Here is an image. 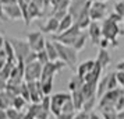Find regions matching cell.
<instances>
[{"instance_id":"30bf717a","label":"cell","mask_w":124,"mask_h":119,"mask_svg":"<svg viewBox=\"0 0 124 119\" xmlns=\"http://www.w3.org/2000/svg\"><path fill=\"white\" fill-rule=\"evenodd\" d=\"M64 67H66V63H63L62 60L49 62L47 64H45V66H43V69H42V76H40V80L54 79V76H56L59 72H62Z\"/></svg>"},{"instance_id":"277c9868","label":"cell","mask_w":124,"mask_h":119,"mask_svg":"<svg viewBox=\"0 0 124 119\" xmlns=\"http://www.w3.org/2000/svg\"><path fill=\"white\" fill-rule=\"evenodd\" d=\"M82 31L79 29V27L77 24H74L73 27L67 31H64L62 34H57V35H53V41L54 42H60L63 45H67V46H73L75 39L78 38V35L81 34Z\"/></svg>"},{"instance_id":"8fae6325","label":"cell","mask_w":124,"mask_h":119,"mask_svg":"<svg viewBox=\"0 0 124 119\" xmlns=\"http://www.w3.org/2000/svg\"><path fill=\"white\" fill-rule=\"evenodd\" d=\"M29 90V98H31V104H40L42 98H43V91H42V85L40 81H29L27 83Z\"/></svg>"},{"instance_id":"7402d4cb","label":"cell","mask_w":124,"mask_h":119,"mask_svg":"<svg viewBox=\"0 0 124 119\" xmlns=\"http://www.w3.org/2000/svg\"><path fill=\"white\" fill-rule=\"evenodd\" d=\"M71 101H73V104H74V107H75V111H77V112L82 111L85 98H84V95H82V92H81V91L71 92Z\"/></svg>"},{"instance_id":"d6986e66","label":"cell","mask_w":124,"mask_h":119,"mask_svg":"<svg viewBox=\"0 0 124 119\" xmlns=\"http://www.w3.org/2000/svg\"><path fill=\"white\" fill-rule=\"evenodd\" d=\"M96 91H98V83H85L81 92L85 100H89L92 97H96Z\"/></svg>"},{"instance_id":"c3c4849f","label":"cell","mask_w":124,"mask_h":119,"mask_svg":"<svg viewBox=\"0 0 124 119\" xmlns=\"http://www.w3.org/2000/svg\"><path fill=\"white\" fill-rule=\"evenodd\" d=\"M0 20H4V21L7 20L6 16H4V7H3V4H1V3H0Z\"/></svg>"},{"instance_id":"603a6c76","label":"cell","mask_w":124,"mask_h":119,"mask_svg":"<svg viewBox=\"0 0 124 119\" xmlns=\"http://www.w3.org/2000/svg\"><path fill=\"white\" fill-rule=\"evenodd\" d=\"M73 25H74L73 17H71L70 14H67V16L63 18V20H60V24H59V31H57V34H62V32H64V31L70 29L71 27H73ZM57 34H56V35H57Z\"/></svg>"},{"instance_id":"bcb514c9","label":"cell","mask_w":124,"mask_h":119,"mask_svg":"<svg viewBox=\"0 0 124 119\" xmlns=\"http://www.w3.org/2000/svg\"><path fill=\"white\" fill-rule=\"evenodd\" d=\"M0 3L3 4V7H6V6H13V4H18L17 0H0Z\"/></svg>"},{"instance_id":"484cf974","label":"cell","mask_w":124,"mask_h":119,"mask_svg":"<svg viewBox=\"0 0 124 119\" xmlns=\"http://www.w3.org/2000/svg\"><path fill=\"white\" fill-rule=\"evenodd\" d=\"M16 64H17V63L7 62L6 64H4V67L0 70V79H3L4 81H7V80L10 79V76H11V72H13V69L16 67Z\"/></svg>"},{"instance_id":"4dcf8cb0","label":"cell","mask_w":124,"mask_h":119,"mask_svg":"<svg viewBox=\"0 0 124 119\" xmlns=\"http://www.w3.org/2000/svg\"><path fill=\"white\" fill-rule=\"evenodd\" d=\"M11 107L14 108V109H17V111H24V108L27 107V101H25L21 95H18L13 100Z\"/></svg>"},{"instance_id":"cb8c5ba5","label":"cell","mask_w":124,"mask_h":119,"mask_svg":"<svg viewBox=\"0 0 124 119\" xmlns=\"http://www.w3.org/2000/svg\"><path fill=\"white\" fill-rule=\"evenodd\" d=\"M86 41H88V34L82 31V32L78 35V38L75 39V42H74L73 48H74V49H75L77 52L82 51V49L85 48V45H86Z\"/></svg>"},{"instance_id":"db71d44e","label":"cell","mask_w":124,"mask_h":119,"mask_svg":"<svg viewBox=\"0 0 124 119\" xmlns=\"http://www.w3.org/2000/svg\"><path fill=\"white\" fill-rule=\"evenodd\" d=\"M25 111H27V109H25ZM23 119H35L34 116H32V115H29L28 112H25V115H24V118Z\"/></svg>"},{"instance_id":"6da1fadb","label":"cell","mask_w":124,"mask_h":119,"mask_svg":"<svg viewBox=\"0 0 124 119\" xmlns=\"http://www.w3.org/2000/svg\"><path fill=\"white\" fill-rule=\"evenodd\" d=\"M54 46H56L57 53H59V60L66 63V66L68 69H71L73 72L77 73V67H78V52L75 51L73 46L63 45L60 42H54Z\"/></svg>"},{"instance_id":"f6af8a7d","label":"cell","mask_w":124,"mask_h":119,"mask_svg":"<svg viewBox=\"0 0 124 119\" xmlns=\"http://www.w3.org/2000/svg\"><path fill=\"white\" fill-rule=\"evenodd\" d=\"M74 119H89V113L84 112V111H79L75 113V118Z\"/></svg>"},{"instance_id":"ffe728a7","label":"cell","mask_w":124,"mask_h":119,"mask_svg":"<svg viewBox=\"0 0 124 119\" xmlns=\"http://www.w3.org/2000/svg\"><path fill=\"white\" fill-rule=\"evenodd\" d=\"M45 51H46V53H47L50 62L59 60V53H57V49H56V46H54V42H53V41H46Z\"/></svg>"},{"instance_id":"74e56055","label":"cell","mask_w":124,"mask_h":119,"mask_svg":"<svg viewBox=\"0 0 124 119\" xmlns=\"http://www.w3.org/2000/svg\"><path fill=\"white\" fill-rule=\"evenodd\" d=\"M62 112H64V113L77 112V111H75V107H74V104H73V101H71V100H70V101H67L66 104H64V105H63Z\"/></svg>"},{"instance_id":"8d00e7d4","label":"cell","mask_w":124,"mask_h":119,"mask_svg":"<svg viewBox=\"0 0 124 119\" xmlns=\"http://www.w3.org/2000/svg\"><path fill=\"white\" fill-rule=\"evenodd\" d=\"M20 95L23 97L25 101L28 102L31 101V98H29V90H28V85H27V83L24 81L23 84H21V90H20Z\"/></svg>"},{"instance_id":"4316f807","label":"cell","mask_w":124,"mask_h":119,"mask_svg":"<svg viewBox=\"0 0 124 119\" xmlns=\"http://www.w3.org/2000/svg\"><path fill=\"white\" fill-rule=\"evenodd\" d=\"M40 85H42V91L43 95H50L53 91V85H54V79H45V80H39Z\"/></svg>"},{"instance_id":"e0dca14e","label":"cell","mask_w":124,"mask_h":119,"mask_svg":"<svg viewBox=\"0 0 124 119\" xmlns=\"http://www.w3.org/2000/svg\"><path fill=\"white\" fill-rule=\"evenodd\" d=\"M95 60H85V62L79 63L78 67H77V74L81 76V77H85L88 73H91L93 67H95Z\"/></svg>"},{"instance_id":"f907efd6","label":"cell","mask_w":124,"mask_h":119,"mask_svg":"<svg viewBox=\"0 0 124 119\" xmlns=\"http://www.w3.org/2000/svg\"><path fill=\"white\" fill-rule=\"evenodd\" d=\"M6 85H7V81H4L3 79H0V92L6 90Z\"/></svg>"},{"instance_id":"5b68a950","label":"cell","mask_w":124,"mask_h":119,"mask_svg":"<svg viewBox=\"0 0 124 119\" xmlns=\"http://www.w3.org/2000/svg\"><path fill=\"white\" fill-rule=\"evenodd\" d=\"M124 95V90L121 87H118L116 90L106 91L102 98H99V109H106V108H114L116 102L120 97Z\"/></svg>"},{"instance_id":"2e32d148","label":"cell","mask_w":124,"mask_h":119,"mask_svg":"<svg viewBox=\"0 0 124 119\" xmlns=\"http://www.w3.org/2000/svg\"><path fill=\"white\" fill-rule=\"evenodd\" d=\"M84 84H85L84 77H81V76H78V74L73 76V77L70 79L68 85H67L68 90H70V94H71V92H75V91H81L82 87H84Z\"/></svg>"},{"instance_id":"b9f144b4","label":"cell","mask_w":124,"mask_h":119,"mask_svg":"<svg viewBox=\"0 0 124 119\" xmlns=\"http://www.w3.org/2000/svg\"><path fill=\"white\" fill-rule=\"evenodd\" d=\"M109 46H110V41L106 39V38H102L101 42H99V49H105V51H107Z\"/></svg>"},{"instance_id":"ab89813d","label":"cell","mask_w":124,"mask_h":119,"mask_svg":"<svg viewBox=\"0 0 124 119\" xmlns=\"http://www.w3.org/2000/svg\"><path fill=\"white\" fill-rule=\"evenodd\" d=\"M107 18L110 20V21H113V23H116V24H120V23H123V17L121 16H118L117 13H110L109 16H107Z\"/></svg>"},{"instance_id":"7a4b0ae2","label":"cell","mask_w":124,"mask_h":119,"mask_svg":"<svg viewBox=\"0 0 124 119\" xmlns=\"http://www.w3.org/2000/svg\"><path fill=\"white\" fill-rule=\"evenodd\" d=\"M7 39L10 41L13 49H14L17 62L24 63L25 59H27V56L32 52L31 48H29V44L27 42V41H23V39H20V38H14V37H10V38H7Z\"/></svg>"},{"instance_id":"5bb4252c","label":"cell","mask_w":124,"mask_h":119,"mask_svg":"<svg viewBox=\"0 0 124 119\" xmlns=\"http://www.w3.org/2000/svg\"><path fill=\"white\" fill-rule=\"evenodd\" d=\"M59 24H60V21H59L57 18L49 17L43 25H40L39 31L42 32V34H53V35H56L57 31H59Z\"/></svg>"},{"instance_id":"1f68e13d","label":"cell","mask_w":124,"mask_h":119,"mask_svg":"<svg viewBox=\"0 0 124 119\" xmlns=\"http://www.w3.org/2000/svg\"><path fill=\"white\" fill-rule=\"evenodd\" d=\"M101 115L103 119H117V111L114 108H106V109H102Z\"/></svg>"},{"instance_id":"681fc988","label":"cell","mask_w":124,"mask_h":119,"mask_svg":"<svg viewBox=\"0 0 124 119\" xmlns=\"http://www.w3.org/2000/svg\"><path fill=\"white\" fill-rule=\"evenodd\" d=\"M89 119H103V118H102V115H99V113L91 112L89 113Z\"/></svg>"},{"instance_id":"816d5d0a","label":"cell","mask_w":124,"mask_h":119,"mask_svg":"<svg viewBox=\"0 0 124 119\" xmlns=\"http://www.w3.org/2000/svg\"><path fill=\"white\" fill-rule=\"evenodd\" d=\"M0 119H7L6 109H0Z\"/></svg>"},{"instance_id":"f546056e","label":"cell","mask_w":124,"mask_h":119,"mask_svg":"<svg viewBox=\"0 0 124 119\" xmlns=\"http://www.w3.org/2000/svg\"><path fill=\"white\" fill-rule=\"evenodd\" d=\"M98 104V97H92L89 100H85L84 102V107H82V111L86 113H91L92 112V109L95 108V105Z\"/></svg>"},{"instance_id":"9a60e30c","label":"cell","mask_w":124,"mask_h":119,"mask_svg":"<svg viewBox=\"0 0 124 119\" xmlns=\"http://www.w3.org/2000/svg\"><path fill=\"white\" fill-rule=\"evenodd\" d=\"M4 16H6L7 20H13V21L23 20V11H21V7L18 6V4L6 6L4 7Z\"/></svg>"},{"instance_id":"8992f818","label":"cell","mask_w":124,"mask_h":119,"mask_svg":"<svg viewBox=\"0 0 124 119\" xmlns=\"http://www.w3.org/2000/svg\"><path fill=\"white\" fill-rule=\"evenodd\" d=\"M52 100V107H50V113L57 118L62 113V108L67 101L71 100V94L70 92H56L54 95L50 97Z\"/></svg>"},{"instance_id":"836d02e7","label":"cell","mask_w":124,"mask_h":119,"mask_svg":"<svg viewBox=\"0 0 124 119\" xmlns=\"http://www.w3.org/2000/svg\"><path fill=\"white\" fill-rule=\"evenodd\" d=\"M40 107L43 111L46 112H50V107H52V100H50V95H45L40 101Z\"/></svg>"},{"instance_id":"83f0119b","label":"cell","mask_w":124,"mask_h":119,"mask_svg":"<svg viewBox=\"0 0 124 119\" xmlns=\"http://www.w3.org/2000/svg\"><path fill=\"white\" fill-rule=\"evenodd\" d=\"M107 80H109V74L103 76V77L99 80V83H98V91H96V97H98V98H102L103 94L107 91Z\"/></svg>"},{"instance_id":"d590c367","label":"cell","mask_w":124,"mask_h":119,"mask_svg":"<svg viewBox=\"0 0 124 119\" xmlns=\"http://www.w3.org/2000/svg\"><path fill=\"white\" fill-rule=\"evenodd\" d=\"M36 55H38V62H39L42 66H45V64H47V63L50 62V60H49V56H47V53H46L45 49H43V51H40V52H38Z\"/></svg>"},{"instance_id":"7c38bea8","label":"cell","mask_w":124,"mask_h":119,"mask_svg":"<svg viewBox=\"0 0 124 119\" xmlns=\"http://www.w3.org/2000/svg\"><path fill=\"white\" fill-rule=\"evenodd\" d=\"M88 4V0H70V6H68V14L73 17L74 23L78 20L81 13L84 11V9Z\"/></svg>"},{"instance_id":"60d3db41","label":"cell","mask_w":124,"mask_h":119,"mask_svg":"<svg viewBox=\"0 0 124 119\" xmlns=\"http://www.w3.org/2000/svg\"><path fill=\"white\" fill-rule=\"evenodd\" d=\"M114 109H116L117 112H121V111H124V95L120 97V98L117 100L116 105H114Z\"/></svg>"},{"instance_id":"44dd1931","label":"cell","mask_w":124,"mask_h":119,"mask_svg":"<svg viewBox=\"0 0 124 119\" xmlns=\"http://www.w3.org/2000/svg\"><path fill=\"white\" fill-rule=\"evenodd\" d=\"M14 98H16V97H13L11 94L7 92L6 90L1 91V92H0V109H8V108L11 107Z\"/></svg>"},{"instance_id":"ee69618b","label":"cell","mask_w":124,"mask_h":119,"mask_svg":"<svg viewBox=\"0 0 124 119\" xmlns=\"http://www.w3.org/2000/svg\"><path fill=\"white\" fill-rule=\"evenodd\" d=\"M49 115H50V112H46V111H43V109H40L39 113L36 115L35 119H49Z\"/></svg>"},{"instance_id":"ba28073f","label":"cell","mask_w":124,"mask_h":119,"mask_svg":"<svg viewBox=\"0 0 124 119\" xmlns=\"http://www.w3.org/2000/svg\"><path fill=\"white\" fill-rule=\"evenodd\" d=\"M27 42L29 44V48L31 51L34 52H40L45 49V44H46V39L43 38V34L40 31H32L27 35Z\"/></svg>"},{"instance_id":"e575fe53","label":"cell","mask_w":124,"mask_h":119,"mask_svg":"<svg viewBox=\"0 0 124 119\" xmlns=\"http://www.w3.org/2000/svg\"><path fill=\"white\" fill-rule=\"evenodd\" d=\"M42 109V107H40V104H31L28 108H27V112L29 113V115H32L34 118H36V115L39 113V111Z\"/></svg>"},{"instance_id":"9c48e42d","label":"cell","mask_w":124,"mask_h":119,"mask_svg":"<svg viewBox=\"0 0 124 119\" xmlns=\"http://www.w3.org/2000/svg\"><path fill=\"white\" fill-rule=\"evenodd\" d=\"M107 16V4L105 1H95L91 4L89 9V18L91 21L99 23V20L106 18Z\"/></svg>"},{"instance_id":"ac0fdd59","label":"cell","mask_w":124,"mask_h":119,"mask_svg":"<svg viewBox=\"0 0 124 119\" xmlns=\"http://www.w3.org/2000/svg\"><path fill=\"white\" fill-rule=\"evenodd\" d=\"M96 63H99L102 66V69H106L109 64H110V62H112V56H110V53L107 51H105V49H99V52H98V56H96Z\"/></svg>"},{"instance_id":"9f6ffc18","label":"cell","mask_w":124,"mask_h":119,"mask_svg":"<svg viewBox=\"0 0 124 119\" xmlns=\"http://www.w3.org/2000/svg\"><path fill=\"white\" fill-rule=\"evenodd\" d=\"M91 3H95V1H105V3H106V0H89Z\"/></svg>"},{"instance_id":"6f0895ef","label":"cell","mask_w":124,"mask_h":119,"mask_svg":"<svg viewBox=\"0 0 124 119\" xmlns=\"http://www.w3.org/2000/svg\"><path fill=\"white\" fill-rule=\"evenodd\" d=\"M123 24H124V16H123Z\"/></svg>"},{"instance_id":"d6a6232c","label":"cell","mask_w":124,"mask_h":119,"mask_svg":"<svg viewBox=\"0 0 124 119\" xmlns=\"http://www.w3.org/2000/svg\"><path fill=\"white\" fill-rule=\"evenodd\" d=\"M118 88V81L116 77V73H109V80H107V91H112Z\"/></svg>"},{"instance_id":"d4e9b609","label":"cell","mask_w":124,"mask_h":119,"mask_svg":"<svg viewBox=\"0 0 124 119\" xmlns=\"http://www.w3.org/2000/svg\"><path fill=\"white\" fill-rule=\"evenodd\" d=\"M40 16H42V13H40L39 6L35 1H31L28 4V23H29V20H34V18L40 17Z\"/></svg>"},{"instance_id":"52a82bcc","label":"cell","mask_w":124,"mask_h":119,"mask_svg":"<svg viewBox=\"0 0 124 119\" xmlns=\"http://www.w3.org/2000/svg\"><path fill=\"white\" fill-rule=\"evenodd\" d=\"M42 69H43V66H42L38 60L25 64L24 81H25V83H29V81H38V80H40V76H42Z\"/></svg>"},{"instance_id":"7dc6e473","label":"cell","mask_w":124,"mask_h":119,"mask_svg":"<svg viewBox=\"0 0 124 119\" xmlns=\"http://www.w3.org/2000/svg\"><path fill=\"white\" fill-rule=\"evenodd\" d=\"M116 70H117V72H123L124 73V60H120V62L116 64Z\"/></svg>"},{"instance_id":"7bdbcfd3","label":"cell","mask_w":124,"mask_h":119,"mask_svg":"<svg viewBox=\"0 0 124 119\" xmlns=\"http://www.w3.org/2000/svg\"><path fill=\"white\" fill-rule=\"evenodd\" d=\"M75 113H77V112H71V113H64V112H62L56 119H74V118H75Z\"/></svg>"},{"instance_id":"3957f363","label":"cell","mask_w":124,"mask_h":119,"mask_svg":"<svg viewBox=\"0 0 124 119\" xmlns=\"http://www.w3.org/2000/svg\"><path fill=\"white\" fill-rule=\"evenodd\" d=\"M101 25H102V37L109 39L110 42H116L118 35L124 34V31H121L120 25L116 23H113V21H110L109 18L103 20V23Z\"/></svg>"},{"instance_id":"11a10c76","label":"cell","mask_w":124,"mask_h":119,"mask_svg":"<svg viewBox=\"0 0 124 119\" xmlns=\"http://www.w3.org/2000/svg\"><path fill=\"white\" fill-rule=\"evenodd\" d=\"M117 119H124V111L117 112Z\"/></svg>"},{"instance_id":"f1b7e54d","label":"cell","mask_w":124,"mask_h":119,"mask_svg":"<svg viewBox=\"0 0 124 119\" xmlns=\"http://www.w3.org/2000/svg\"><path fill=\"white\" fill-rule=\"evenodd\" d=\"M27 111H17L14 109L13 107H10L8 109H6V113H7V119H23L24 115H25Z\"/></svg>"},{"instance_id":"f5cc1de1","label":"cell","mask_w":124,"mask_h":119,"mask_svg":"<svg viewBox=\"0 0 124 119\" xmlns=\"http://www.w3.org/2000/svg\"><path fill=\"white\" fill-rule=\"evenodd\" d=\"M4 41H6V38H3V37L0 35V51L4 48Z\"/></svg>"},{"instance_id":"f35d334b","label":"cell","mask_w":124,"mask_h":119,"mask_svg":"<svg viewBox=\"0 0 124 119\" xmlns=\"http://www.w3.org/2000/svg\"><path fill=\"white\" fill-rule=\"evenodd\" d=\"M114 13H117L118 16H124V0H118L114 3Z\"/></svg>"},{"instance_id":"4fadbf2b","label":"cell","mask_w":124,"mask_h":119,"mask_svg":"<svg viewBox=\"0 0 124 119\" xmlns=\"http://www.w3.org/2000/svg\"><path fill=\"white\" fill-rule=\"evenodd\" d=\"M86 34H88L91 42H92L93 45L99 46V42H101V39L103 38V37H102V25H101V24L96 23V21H92L91 25L88 27Z\"/></svg>"}]
</instances>
